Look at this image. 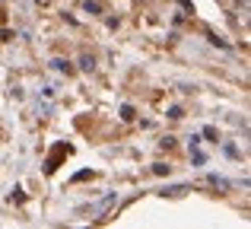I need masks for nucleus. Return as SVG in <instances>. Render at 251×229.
Returning <instances> with one entry per match:
<instances>
[{
    "label": "nucleus",
    "mask_w": 251,
    "mask_h": 229,
    "mask_svg": "<svg viewBox=\"0 0 251 229\" xmlns=\"http://www.w3.org/2000/svg\"><path fill=\"white\" fill-rule=\"evenodd\" d=\"M83 10H86V13H92V16H99V13H102V3H99V0H86Z\"/></svg>",
    "instance_id": "obj_1"
},
{
    "label": "nucleus",
    "mask_w": 251,
    "mask_h": 229,
    "mask_svg": "<svg viewBox=\"0 0 251 229\" xmlns=\"http://www.w3.org/2000/svg\"><path fill=\"white\" fill-rule=\"evenodd\" d=\"M111 204H115V194H108V198H105V201H102V204H96V210H92V213H99V217H102V213H105V210H108V207H111Z\"/></svg>",
    "instance_id": "obj_2"
},
{
    "label": "nucleus",
    "mask_w": 251,
    "mask_h": 229,
    "mask_svg": "<svg viewBox=\"0 0 251 229\" xmlns=\"http://www.w3.org/2000/svg\"><path fill=\"white\" fill-rule=\"evenodd\" d=\"M80 67L83 70H92V67H96V57H92V54H83L80 57Z\"/></svg>",
    "instance_id": "obj_3"
},
{
    "label": "nucleus",
    "mask_w": 251,
    "mask_h": 229,
    "mask_svg": "<svg viewBox=\"0 0 251 229\" xmlns=\"http://www.w3.org/2000/svg\"><path fill=\"white\" fill-rule=\"evenodd\" d=\"M51 67H54V70H64V74H70V64L61 61V57H54V61H51Z\"/></svg>",
    "instance_id": "obj_4"
},
{
    "label": "nucleus",
    "mask_w": 251,
    "mask_h": 229,
    "mask_svg": "<svg viewBox=\"0 0 251 229\" xmlns=\"http://www.w3.org/2000/svg\"><path fill=\"white\" fill-rule=\"evenodd\" d=\"M121 118H124V121H134V118H137V112H134L130 105H124V108H121Z\"/></svg>",
    "instance_id": "obj_5"
},
{
    "label": "nucleus",
    "mask_w": 251,
    "mask_h": 229,
    "mask_svg": "<svg viewBox=\"0 0 251 229\" xmlns=\"http://www.w3.org/2000/svg\"><path fill=\"white\" fill-rule=\"evenodd\" d=\"M153 172H156V175H169V166H166V162H156Z\"/></svg>",
    "instance_id": "obj_6"
}]
</instances>
